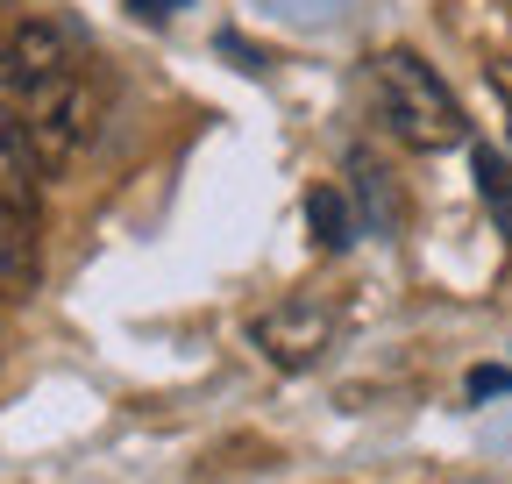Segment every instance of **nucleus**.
I'll return each instance as SVG.
<instances>
[{"label": "nucleus", "mask_w": 512, "mask_h": 484, "mask_svg": "<svg viewBox=\"0 0 512 484\" xmlns=\"http://www.w3.org/2000/svg\"><path fill=\"white\" fill-rule=\"evenodd\" d=\"M370 93H377V114L406 150H456L470 136L463 121V100L448 93V79L427 65L420 50H384L370 65Z\"/></svg>", "instance_id": "1"}, {"label": "nucleus", "mask_w": 512, "mask_h": 484, "mask_svg": "<svg viewBox=\"0 0 512 484\" xmlns=\"http://www.w3.org/2000/svg\"><path fill=\"white\" fill-rule=\"evenodd\" d=\"M72 36H64L57 22H22L8 43H0V121H8L29 93L57 86V79H72Z\"/></svg>", "instance_id": "2"}, {"label": "nucleus", "mask_w": 512, "mask_h": 484, "mask_svg": "<svg viewBox=\"0 0 512 484\" xmlns=\"http://www.w3.org/2000/svg\"><path fill=\"white\" fill-rule=\"evenodd\" d=\"M249 335H256V349H264L278 371H313V363L335 349V314L313 307V299H285V307L256 314Z\"/></svg>", "instance_id": "3"}, {"label": "nucleus", "mask_w": 512, "mask_h": 484, "mask_svg": "<svg viewBox=\"0 0 512 484\" xmlns=\"http://www.w3.org/2000/svg\"><path fill=\"white\" fill-rule=\"evenodd\" d=\"M256 8L278 15V22H292V29H335L349 0H256Z\"/></svg>", "instance_id": "4"}, {"label": "nucleus", "mask_w": 512, "mask_h": 484, "mask_svg": "<svg viewBox=\"0 0 512 484\" xmlns=\"http://www.w3.org/2000/svg\"><path fill=\"white\" fill-rule=\"evenodd\" d=\"M306 214H313V228H320L328 250H342V242H349V207H342V193H313Z\"/></svg>", "instance_id": "5"}, {"label": "nucleus", "mask_w": 512, "mask_h": 484, "mask_svg": "<svg viewBox=\"0 0 512 484\" xmlns=\"http://www.w3.org/2000/svg\"><path fill=\"white\" fill-rule=\"evenodd\" d=\"M221 57H235V65H242V72H264V50H256L249 36H235V29L221 36Z\"/></svg>", "instance_id": "6"}, {"label": "nucleus", "mask_w": 512, "mask_h": 484, "mask_svg": "<svg viewBox=\"0 0 512 484\" xmlns=\"http://www.w3.org/2000/svg\"><path fill=\"white\" fill-rule=\"evenodd\" d=\"M128 8H136V15H143V22H164V15H171V8H185V0H128Z\"/></svg>", "instance_id": "7"}, {"label": "nucleus", "mask_w": 512, "mask_h": 484, "mask_svg": "<svg viewBox=\"0 0 512 484\" xmlns=\"http://www.w3.org/2000/svg\"><path fill=\"white\" fill-rule=\"evenodd\" d=\"M470 392H477V399H484V392H512V378H505V371H477Z\"/></svg>", "instance_id": "8"}]
</instances>
